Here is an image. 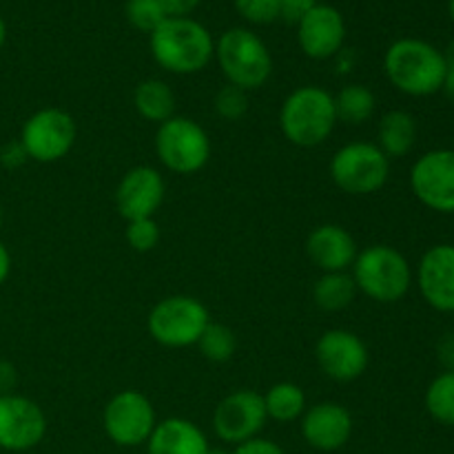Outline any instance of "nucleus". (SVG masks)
Masks as SVG:
<instances>
[{"label":"nucleus","mask_w":454,"mask_h":454,"mask_svg":"<svg viewBox=\"0 0 454 454\" xmlns=\"http://www.w3.org/2000/svg\"><path fill=\"white\" fill-rule=\"evenodd\" d=\"M153 60L176 75L200 74L215 58V40L204 25L186 18H167L149 34Z\"/></svg>","instance_id":"nucleus-1"},{"label":"nucleus","mask_w":454,"mask_h":454,"mask_svg":"<svg viewBox=\"0 0 454 454\" xmlns=\"http://www.w3.org/2000/svg\"><path fill=\"white\" fill-rule=\"evenodd\" d=\"M384 74L397 91L426 98L442 91L448 65L443 51L419 38L395 40L384 56Z\"/></svg>","instance_id":"nucleus-2"},{"label":"nucleus","mask_w":454,"mask_h":454,"mask_svg":"<svg viewBox=\"0 0 454 454\" xmlns=\"http://www.w3.org/2000/svg\"><path fill=\"white\" fill-rule=\"evenodd\" d=\"M335 127V96L317 84L293 89L279 106V129L284 137L301 149L324 145Z\"/></svg>","instance_id":"nucleus-3"},{"label":"nucleus","mask_w":454,"mask_h":454,"mask_svg":"<svg viewBox=\"0 0 454 454\" xmlns=\"http://www.w3.org/2000/svg\"><path fill=\"white\" fill-rule=\"evenodd\" d=\"M350 275L359 293L380 304H395L411 291L412 269L403 253L388 244H371L362 248L350 266Z\"/></svg>","instance_id":"nucleus-4"},{"label":"nucleus","mask_w":454,"mask_h":454,"mask_svg":"<svg viewBox=\"0 0 454 454\" xmlns=\"http://www.w3.org/2000/svg\"><path fill=\"white\" fill-rule=\"evenodd\" d=\"M215 60L226 84L247 93L264 87L273 74V56L266 43L244 27H233L217 38Z\"/></svg>","instance_id":"nucleus-5"},{"label":"nucleus","mask_w":454,"mask_h":454,"mask_svg":"<svg viewBox=\"0 0 454 454\" xmlns=\"http://www.w3.org/2000/svg\"><path fill=\"white\" fill-rule=\"evenodd\" d=\"M211 322V313L198 297L168 295L151 309L146 331L160 346L189 348L198 344Z\"/></svg>","instance_id":"nucleus-6"},{"label":"nucleus","mask_w":454,"mask_h":454,"mask_svg":"<svg viewBox=\"0 0 454 454\" xmlns=\"http://www.w3.org/2000/svg\"><path fill=\"white\" fill-rule=\"evenodd\" d=\"M331 180L350 195H372L390 177V158L375 142H348L331 160Z\"/></svg>","instance_id":"nucleus-7"},{"label":"nucleus","mask_w":454,"mask_h":454,"mask_svg":"<svg viewBox=\"0 0 454 454\" xmlns=\"http://www.w3.org/2000/svg\"><path fill=\"white\" fill-rule=\"evenodd\" d=\"M155 155L171 173L193 176L211 160V140L202 124L184 115H173L158 124Z\"/></svg>","instance_id":"nucleus-8"},{"label":"nucleus","mask_w":454,"mask_h":454,"mask_svg":"<svg viewBox=\"0 0 454 454\" xmlns=\"http://www.w3.org/2000/svg\"><path fill=\"white\" fill-rule=\"evenodd\" d=\"M158 426V415L146 395L140 390H120L102 411V428L106 437L120 448L146 446Z\"/></svg>","instance_id":"nucleus-9"},{"label":"nucleus","mask_w":454,"mask_h":454,"mask_svg":"<svg viewBox=\"0 0 454 454\" xmlns=\"http://www.w3.org/2000/svg\"><path fill=\"white\" fill-rule=\"evenodd\" d=\"M75 137H78V127L74 115L58 106H44L22 124L20 145L25 146L29 160L51 164L69 155Z\"/></svg>","instance_id":"nucleus-10"},{"label":"nucleus","mask_w":454,"mask_h":454,"mask_svg":"<svg viewBox=\"0 0 454 454\" xmlns=\"http://www.w3.org/2000/svg\"><path fill=\"white\" fill-rule=\"evenodd\" d=\"M266 421L269 417H266L264 397L257 390L239 388L217 403L213 412V433L220 442L239 446L248 439L260 437Z\"/></svg>","instance_id":"nucleus-11"},{"label":"nucleus","mask_w":454,"mask_h":454,"mask_svg":"<svg viewBox=\"0 0 454 454\" xmlns=\"http://www.w3.org/2000/svg\"><path fill=\"white\" fill-rule=\"evenodd\" d=\"M315 362L328 380L348 384L368 371L371 355H368L366 341L357 333L346 331V328H331L319 335L315 344Z\"/></svg>","instance_id":"nucleus-12"},{"label":"nucleus","mask_w":454,"mask_h":454,"mask_svg":"<svg viewBox=\"0 0 454 454\" xmlns=\"http://www.w3.org/2000/svg\"><path fill=\"white\" fill-rule=\"evenodd\" d=\"M411 189L424 207L454 213V149H434L411 168Z\"/></svg>","instance_id":"nucleus-13"},{"label":"nucleus","mask_w":454,"mask_h":454,"mask_svg":"<svg viewBox=\"0 0 454 454\" xmlns=\"http://www.w3.org/2000/svg\"><path fill=\"white\" fill-rule=\"evenodd\" d=\"M47 434V417L34 399L25 395H0V448L27 452Z\"/></svg>","instance_id":"nucleus-14"},{"label":"nucleus","mask_w":454,"mask_h":454,"mask_svg":"<svg viewBox=\"0 0 454 454\" xmlns=\"http://www.w3.org/2000/svg\"><path fill=\"white\" fill-rule=\"evenodd\" d=\"M167 195V182L149 164L129 168L115 189V208L127 222L155 217Z\"/></svg>","instance_id":"nucleus-15"},{"label":"nucleus","mask_w":454,"mask_h":454,"mask_svg":"<svg viewBox=\"0 0 454 454\" xmlns=\"http://www.w3.org/2000/svg\"><path fill=\"white\" fill-rule=\"evenodd\" d=\"M346 40L344 16L331 4H315L297 22V43L313 60H331L341 51Z\"/></svg>","instance_id":"nucleus-16"},{"label":"nucleus","mask_w":454,"mask_h":454,"mask_svg":"<svg viewBox=\"0 0 454 454\" xmlns=\"http://www.w3.org/2000/svg\"><path fill=\"white\" fill-rule=\"evenodd\" d=\"M353 415L337 402H319L301 415V437L319 452H335L350 442Z\"/></svg>","instance_id":"nucleus-17"},{"label":"nucleus","mask_w":454,"mask_h":454,"mask_svg":"<svg viewBox=\"0 0 454 454\" xmlns=\"http://www.w3.org/2000/svg\"><path fill=\"white\" fill-rule=\"evenodd\" d=\"M417 286L434 310L454 313V244H437L424 253Z\"/></svg>","instance_id":"nucleus-18"},{"label":"nucleus","mask_w":454,"mask_h":454,"mask_svg":"<svg viewBox=\"0 0 454 454\" xmlns=\"http://www.w3.org/2000/svg\"><path fill=\"white\" fill-rule=\"evenodd\" d=\"M357 253L355 238L340 224H319L306 238V255L322 273L350 270Z\"/></svg>","instance_id":"nucleus-19"},{"label":"nucleus","mask_w":454,"mask_h":454,"mask_svg":"<svg viewBox=\"0 0 454 454\" xmlns=\"http://www.w3.org/2000/svg\"><path fill=\"white\" fill-rule=\"evenodd\" d=\"M208 439L200 426L184 417L158 421L146 442V454H207Z\"/></svg>","instance_id":"nucleus-20"},{"label":"nucleus","mask_w":454,"mask_h":454,"mask_svg":"<svg viewBox=\"0 0 454 454\" xmlns=\"http://www.w3.org/2000/svg\"><path fill=\"white\" fill-rule=\"evenodd\" d=\"M417 142V120L408 111L393 109L381 115L377 127V146L388 158H403Z\"/></svg>","instance_id":"nucleus-21"},{"label":"nucleus","mask_w":454,"mask_h":454,"mask_svg":"<svg viewBox=\"0 0 454 454\" xmlns=\"http://www.w3.org/2000/svg\"><path fill=\"white\" fill-rule=\"evenodd\" d=\"M133 106L146 122L162 124L176 115V93L164 80H142L133 91Z\"/></svg>","instance_id":"nucleus-22"},{"label":"nucleus","mask_w":454,"mask_h":454,"mask_svg":"<svg viewBox=\"0 0 454 454\" xmlns=\"http://www.w3.org/2000/svg\"><path fill=\"white\" fill-rule=\"evenodd\" d=\"M266 417L279 424H293L306 412V395L293 381H278L264 395Z\"/></svg>","instance_id":"nucleus-23"},{"label":"nucleus","mask_w":454,"mask_h":454,"mask_svg":"<svg viewBox=\"0 0 454 454\" xmlns=\"http://www.w3.org/2000/svg\"><path fill=\"white\" fill-rule=\"evenodd\" d=\"M357 286L350 275V270L344 273H322V278L313 286V300L326 313H337V310L348 309L357 297Z\"/></svg>","instance_id":"nucleus-24"},{"label":"nucleus","mask_w":454,"mask_h":454,"mask_svg":"<svg viewBox=\"0 0 454 454\" xmlns=\"http://www.w3.org/2000/svg\"><path fill=\"white\" fill-rule=\"evenodd\" d=\"M375 93L364 84H346L340 93L335 96V111H337V122L346 124H359L368 122L375 114Z\"/></svg>","instance_id":"nucleus-25"},{"label":"nucleus","mask_w":454,"mask_h":454,"mask_svg":"<svg viewBox=\"0 0 454 454\" xmlns=\"http://www.w3.org/2000/svg\"><path fill=\"white\" fill-rule=\"evenodd\" d=\"M430 417L443 426H454V371H443L426 390Z\"/></svg>","instance_id":"nucleus-26"},{"label":"nucleus","mask_w":454,"mask_h":454,"mask_svg":"<svg viewBox=\"0 0 454 454\" xmlns=\"http://www.w3.org/2000/svg\"><path fill=\"white\" fill-rule=\"evenodd\" d=\"M195 346H198L200 353H202L208 362L224 364L229 362L235 355V350H238V337H235V333L231 331L229 326H224V324L211 322Z\"/></svg>","instance_id":"nucleus-27"},{"label":"nucleus","mask_w":454,"mask_h":454,"mask_svg":"<svg viewBox=\"0 0 454 454\" xmlns=\"http://www.w3.org/2000/svg\"><path fill=\"white\" fill-rule=\"evenodd\" d=\"M124 12H127V20L131 22V27L145 31V34H153L168 18L160 0H127Z\"/></svg>","instance_id":"nucleus-28"},{"label":"nucleus","mask_w":454,"mask_h":454,"mask_svg":"<svg viewBox=\"0 0 454 454\" xmlns=\"http://www.w3.org/2000/svg\"><path fill=\"white\" fill-rule=\"evenodd\" d=\"M213 106H215V114L222 120H226V122H238L248 111V93L242 91L239 87H233V84H224L215 93Z\"/></svg>","instance_id":"nucleus-29"},{"label":"nucleus","mask_w":454,"mask_h":454,"mask_svg":"<svg viewBox=\"0 0 454 454\" xmlns=\"http://www.w3.org/2000/svg\"><path fill=\"white\" fill-rule=\"evenodd\" d=\"M160 226L155 217L127 222V244L137 253H149L158 247Z\"/></svg>","instance_id":"nucleus-30"},{"label":"nucleus","mask_w":454,"mask_h":454,"mask_svg":"<svg viewBox=\"0 0 454 454\" xmlns=\"http://www.w3.org/2000/svg\"><path fill=\"white\" fill-rule=\"evenodd\" d=\"M239 16L253 25H270L279 18L278 0H233Z\"/></svg>","instance_id":"nucleus-31"},{"label":"nucleus","mask_w":454,"mask_h":454,"mask_svg":"<svg viewBox=\"0 0 454 454\" xmlns=\"http://www.w3.org/2000/svg\"><path fill=\"white\" fill-rule=\"evenodd\" d=\"M279 4V18L291 25H297L310 9L315 7V0H278Z\"/></svg>","instance_id":"nucleus-32"},{"label":"nucleus","mask_w":454,"mask_h":454,"mask_svg":"<svg viewBox=\"0 0 454 454\" xmlns=\"http://www.w3.org/2000/svg\"><path fill=\"white\" fill-rule=\"evenodd\" d=\"M233 454H286V452H284V448L279 446V443L270 442V439L255 437L239 443V446H235Z\"/></svg>","instance_id":"nucleus-33"},{"label":"nucleus","mask_w":454,"mask_h":454,"mask_svg":"<svg viewBox=\"0 0 454 454\" xmlns=\"http://www.w3.org/2000/svg\"><path fill=\"white\" fill-rule=\"evenodd\" d=\"M27 160H29V155H27L25 146L20 145V140L9 142V145H4L3 151H0V162H3L7 168L22 167Z\"/></svg>","instance_id":"nucleus-34"},{"label":"nucleus","mask_w":454,"mask_h":454,"mask_svg":"<svg viewBox=\"0 0 454 454\" xmlns=\"http://www.w3.org/2000/svg\"><path fill=\"white\" fill-rule=\"evenodd\" d=\"M437 359L443 366V371H454V331L446 333L437 341Z\"/></svg>","instance_id":"nucleus-35"},{"label":"nucleus","mask_w":454,"mask_h":454,"mask_svg":"<svg viewBox=\"0 0 454 454\" xmlns=\"http://www.w3.org/2000/svg\"><path fill=\"white\" fill-rule=\"evenodd\" d=\"M160 3H162L168 18H186L202 0H160Z\"/></svg>","instance_id":"nucleus-36"},{"label":"nucleus","mask_w":454,"mask_h":454,"mask_svg":"<svg viewBox=\"0 0 454 454\" xmlns=\"http://www.w3.org/2000/svg\"><path fill=\"white\" fill-rule=\"evenodd\" d=\"M18 384V372L12 362L0 359V395H12Z\"/></svg>","instance_id":"nucleus-37"},{"label":"nucleus","mask_w":454,"mask_h":454,"mask_svg":"<svg viewBox=\"0 0 454 454\" xmlns=\"http://www.w3.org/2000/svg\"><path fill=\"white\" fill-rule=\"evenodd\" d=\"M9 270H12V255H9L7 247L0 242V286H3L4 279L9 278Z\"/></svg>","instance_id":"nucleus-38"},{"label":"nucleus","mask_w":454,"mask_h":454,"mask_svg":"<svg viewBox=\"0 0 454 454\" xmlns=\"http://www.w3.org/2000/svg\"><path fill=\"white\" fill-rule=\"evenodd\" d=\"M442 91H446V96L450 98L454 102V67H448V74H446V82H443Z\"/></svg>","instance_id":"nucleus-39"},{"label":"nucleus","mask_w":454,"mask_h":454,"mask_svg":"<svg viewBox=\"0 0 454 454\" xmlns=\"http://www.w3.org/2000/svg\"><path fill=\"white\" fill-rule=\"evenodd\" d=\"M443 58H446V65L448 67H454V40L450 44H448V49L443 51Z\"/></svg>","instance_id":"nucleus-40"},{"label":"nucleus","mask_w":454,"mask_h":454,"mask_svg":"<svg viewBox=\"0 0 454 454\" xmlns=\"http://www.w3.org/2000/svg\"><path fill=\"white\" fill-rule=\"evenodd\" d=\"M4 38H7V27H4L3 16H0V47L4 44Z\"/></svg>","instance_id":"nucleus-41"},{"label":"nucleus","mask_w":454,"mask_h":454,"mask_svg":"<svg viewBox=\"0 0 454 454\" xmlns=\"http://www.w3.org/2000/svg\"><path fill=\"white\" fill-rule=\"evenodd\" d=\"M207 454H233V450H226V448H208Z\"/></svg>","instance_id":"nucleus-42"},{"label":"nucleus","mask_w":454,"mask_h":454,"mask_svg":"<svg viewBox=\"0 0 454 454\" xmlns=\"http://www.w3.org/2000/svg\"><path fill=\"white\" fill-rule=\"evenodd\" d=\"M448 9H450V18H452V22H454V0H450V4H448Z\"/></svg>","instance_id":"nucleus-43"},{"label":"nucleus","mask_w":454,"mask_h":454,"mask_svg":"<svg viewBox=\"0 0 454 454\" xmlns=\"http://www.w3.org/2000/svg\"><path fill=\"white\" fill-rule=\"evenodd\" d=\"M0 224H3V207H0Z\"/></svg>","instance_id":"nucleus-44"}]
</instances>
